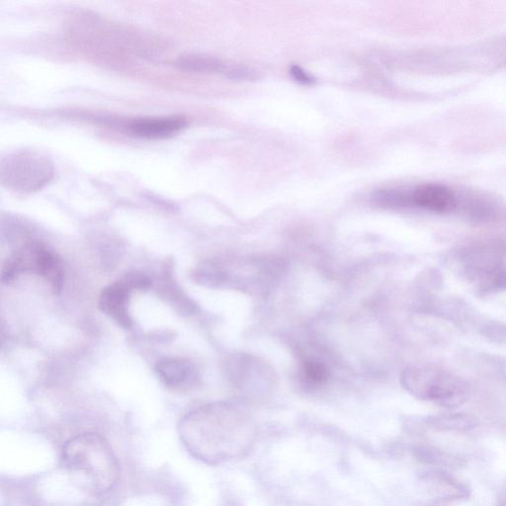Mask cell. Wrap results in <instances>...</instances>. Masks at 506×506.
Masks as SVG:
<instances>
[{
	"label": "cell",
	"mask_w": 506,
	"mask_h": 506,
	"mask_svg": "<svg viewBox=\"0 0 506 506\" xmlns=\"http://www.w3.org/2000/svg\"><path fill=\"white\" fill-rule=\"evenodd\" d=\"M302 373L312 385H321L327 381L328 370L318 361L306 360L302 365Z\"/></svg>",
	"instance_id": "30bf717a"
},
{
	"label": "cell",
	"mask_w": 506,
	"mask_h": 506,
	"mask_svg": "<svg viewBox=\"0 0 506 506\" xmlns=\"http://www.w3.org/2000/svg\"><path fill=\"white\" fill-rule=\"evenodd\" d=\"M4 284H12L22 274L30 273L46 282L53 294L61 292L65 285L66 271L55 251L40 241H30L16 250L4 264Z\"/></svg>",
	"instance_id": "3957f363"
},
{
	"label": "cell",
	"mask_w": 506,
	"mask_h": 506,
	"mask_svg": "<svg viewBox=\"0 0 506 506\" xmlns=\"http://www.w3.org/2000/svg\"><path fill=\"white\" fill-rule=\"evenodd\" d=\"M187 121L183 116L149 117L131 121L126 130L135 138L162 140L183 131Z\"/></svg>",
	"instance_id": "5b68a950"
},
{
	"label": "cell",
	"mask_w": 506,
	"mask_h": 506,
	"mask_svg": "<svg viewBox=\"0 0 506 506\" xmlns=\"http://www.w3.org/2000/svg\"><path fill=\"white\" fill-rule=\"evenodd\" d=\"M290 72L292 77L301 84L310 85L314 83V78L300 67L293 66Z\"/></svg>",
	"instance_id": "7c38bea8"
},
{
	"label": "cell",
	"mask_w": 506,
	"mask_h": 506,
	"mask_svg": "<svg viewBox=\"0 0 506 506\" xmlns=\"http://www.w3.org/2000/svg\"><path fill=\"white\" fill-rule=\"evenodd\" d=\"M180 69L192 72H224L229 74L230 66H225L222 61L212 57L199 55V53H185L176 61Z\"/></svg>",
	"instance_id": "9c48e42d"
},
{
	"label": "cell",
	"mask_w": 506,
	"mask_h": 506,
	"mask_svg": "<svg viewBox=\"0 0 506 506\" xmlns=\"http://www.w3.org/2000/svg\"><path fill=\"white\" fill-rule=\"evenodd\" d=\"M62 462L69 474L84 490L102 494L118 481L119 464L110 445L95 433H86L67 442Z\"/></svg>",
	"instance_id": "6da1fadb"
},
{
	"label": "cell",
	"mask_w": 506,
	"mask_h": 506,
	"mask_svg": "<svg viewBox=\"0 0 506 506\" xmlns=\"http://www.w3.org/2000/svg\"><path fill=\"white\" fill-rule=\"evenodd\" d=\"M120 280L131 291L148 290L152 285L151 279L149 276L141 273H135H135H126Z\"/></svg>",
	"instance_id": "8fae6325"
},
{
	"label": "cell",
	"mask_w": 506,
	"mask_h": 506,
	"mask_svg": "<svg viewBox=\"0 0 506 506\" xmlns=\"http://www.w3.org/2000/svg\"><path fill=\"white\" fill-rule=\"evenodd\" d=\"M55 175L51 159L35 151H18L2 160L0 179L8 189L20 193H33L47 186Z\"/></svg>",
	"instance_id": "277c9868"
},
{
	"label": "cell",
	"mask_w": 506,
	"mask_h": 506,
	"mask_svg": "<svg viewBox=\"0 0 506 506\" xmlns=\"http://www.w3.org/2000/svg\"><path fill=\"white\" fill-rule=\"evenodd\" d=\"M160 381L171 388H184L195 383L197 372L189 360L178 357L161 359L156 366Z\"/></svg>",
	"instance_id": "52a82bcc"
},
{
	"label": "cell",
	"mask_w": 506,
	"mask_h": 506,
	"mask_svg": "<svg viewBox=\"0 0 506 506\" xmlns=\"http://www.w3.org/2000/svg\"><path fill=\"white\" fill-rule=\"evenodd\" d=\"M131 293L130 289L118 280L104 288L98 300L99 309L124 329L133 325L129 310Z\"/></svg>",
	"instance_id": "8992f818"
},
{
	"label": "cell",
	"mask_w": 506,
	"mask_h": 506,
	"mask_svg": "<svg viewBox=\"0 0 506 506\" xmlns=\"http://www.w3.org/2000/svg\"><path fill=\"white\" fill-rule=\"evenodd\" d=\"M412 199L415 205L437 213H447L456 207L453 192L439 184H423L415 188Z\"/></svg>",
	"instance_id": "ba28073f"
},
{
	"label": "cell",
	"mask_w": 506,
	"mask_h": 506,
	"mask_svg": "<svg viewBox=\"0 0 506 506\" xmlns=\"http://www.w3.org/2000/svg\"><path fill=\"white\" fill-rule=\"evenodd\" d=\"M404 387L418 399L454 409L469 396V387L462 378L436 365L413 366L402 377Z\"/></svg>",
	"instance_id": "7a4b0ae2"
}]
</instances>
